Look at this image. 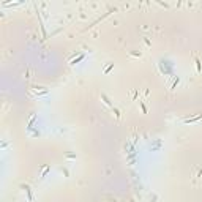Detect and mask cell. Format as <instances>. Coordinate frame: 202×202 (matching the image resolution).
Returning <instances> with one entry per match:
<instances>
[{
    "label": "cell",
    "mask_w": 202,
    "mask_h": 202,
    "mask_svg": "<svg viewBox=\"0 0 202 202\" xmlns=\"http://www.w3.org/2000/svg\"><path fill=\"white\" fill-rule=\"evenodd\" d=\"M202 119V114H198L194 117H188V119H183V123H196Z\"/></svg>",
    "instance_id": "6da1fadb"
},
{
    "label": "cell",
    "mask_w": 202,
    "mask_h": 202,
    "mask_svg": "<svg viewBox=\"0 0 202 202\" xmlns=\"http://www.w3.org/2000/svg\"><path fill=\"white\" fill-rule=\"evenodd\" d=\"M128 55H130V58H141L142 57V52L141 51H131Z\"/></svg>",
    "instance_id": "7a4b0ae2"
},
{
    "label": "cell",
    "mask_w": 202,
    "mask_h": 202,
    "mask_svg": "<svg viewBox=\"0 0 202 202\" xmlns=\"http://www.w3.org/2000/svg\"><path fill=\"white\" fill-rule=\"evenodd\" d=\"M101 100H103V103H104L106 106H109V107H112V103H111V100H109V98H107V96H106L104 93L101 95Z\"/></svg>",
    "instance_id": "3957f363"
},
{
    "label": "cell",
    "mask_w": 202,
    "mask_h": 202,
    "mask_svg": "<svg viewBox=\"0 0 202 202\" xmlns=\"http://www.w3.org/2000/svg\"><path fill=\"white\" fill-rule=\"evenodd\" d=\"M194 62H196V71H198V73H201V71H202V65H201V60H199L198 57H194Z\"/></svg>",
    "instance_id": "277c9868"
},
{
    "label": "cell",
    "mask_w": 202,
    "mask_h": 202,
    "mask_svg": "<svg viewBox=\"0 0 202 202\" xmlns=\"http://www.w3.org/2000/svg\"><path fill=\"white\" fill-rule=\"evenodd\" d=\"M179 82H180V77H177V79H174V82H172V85L169 87V90H175V87L179 85Z\"/></svg>",
    "instance_id": "5b68a950"
},
{
    "label": "cell",
    "mask_w": 202,
    "mask_h": 202,
    "mask_svg": "<svg viewBox=\"0 0 202 202\" xmlns=\"http://www.w3.org/2000/svg\"><path fill=\"white\" fill-rule=\"evenodd\" d=\"M49 171H51V167H49V166H46V167L43 169V174H41V180H43V179L47 175V172H49Z\"/></svg>",
    "instance_id": "8992f818"
},
{
    "label": "cell",
    "mask_w": 202,
    "mask_h": 202,
    "mask_svg": "<svg viewBox=\"0 0 202 202\" xmlns=\"http://www.w3.org/2000/svg\"><path fill=\"white\" fill-rule=\"evenodd\" d=\"M112 112H114V115H115V119L119 120V119H120V111H119V109H115V107H112Z\"/></svg>",
    "instance_id": "52a82bcc"
},
{
    "label": "cell",
    "mask_w": 202,
    "mask_h": 202,
    "mask_svg": "<svg viewBox=\"0 0 202 202\" xmlns=\"http://www.w3.org/2000/svg\"><path fill=\"white\" fill-rule=\"evenodd\" d=\"M65 158H66V160H76V155H74V153H66Z\"/></svg>",
    "instance_id": "ba28073f"
},
{
    "label": "cell",
    "mask_w": 202,
    "mask_h": 202,
    "mask_svg": "<svg viewBox=\"0 0 202 202\" xmlns=\"http://www.w3.org/2000/svg\"><path fill=\"white\" fill-rule=\"evenodd\" d=\"M112 66H114V63H111V65H109V66H107V68H106V70H104V73H109V71H111V68H112Z\"/></svg>",
    "instance_id": "9c48e42d"
},
{
    "label": "cell",
    "mask_w": 202,
    "mask_h": 202,
    "mask_svg": "<svg viewBox=\"0 0 202 202\" xmlns=\"http://www.w3.org/2000/svg\"><path fill=\"white\" fill-rule=\"evenodd\" d=\"M144 41H145V44H147V46H152V43H150V41H149L147 38H144Z\"/></svg>",
    "instance_id": "30bf717a"
}]
</instances>
